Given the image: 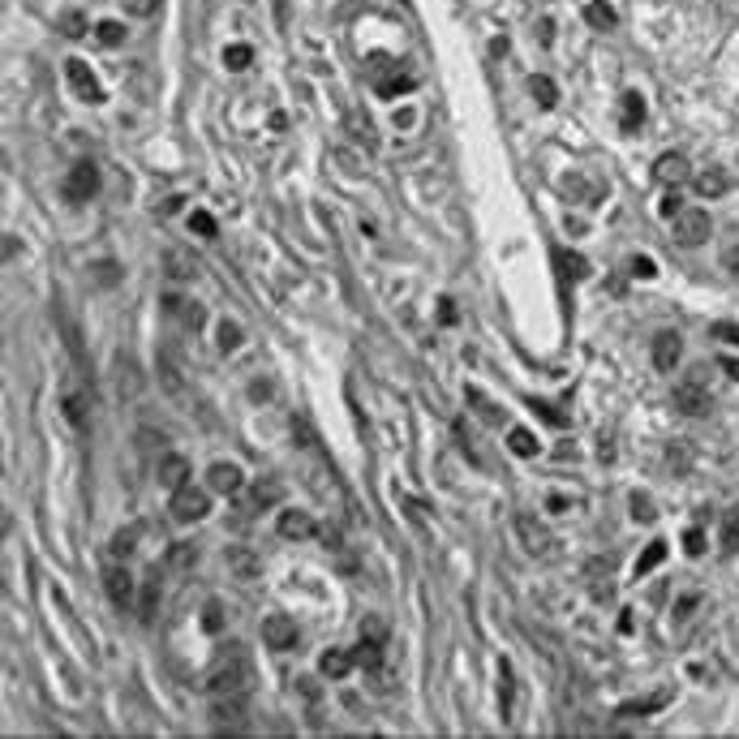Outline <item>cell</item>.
Masks as SVG:
<instances>
[{
	"instance_id": "obj_42",
	"label": "cell",
	"mask_w": 739,
	"mask_h": 739,
	"mask_svg": "<svg viewBox=\"0 0 739 739\" xmlns=\"http://www.w3.org/2000/svg\"><path fill=\"white\" fill-rule=\"evenodd\" d=\"M228 559H233V572H245V576H254V572H258V564H254L250 550H228Z\"/></svg>"
},
{
	"instance_id": "obj_31",
	"label": "cell",
	"mask_w": 739,
	"mask_h": 739,
	"mask_svg": "<svg viewBox=\"0 0 739 739\" xmlns=\"http://www.w3.org/2000/svg\"><path fill=\"white\" fill-rule=\"evenodd\" d=\"M156 606H159V581L151 576V581L142 584V606H138V615L151 623V619H156Z\"/></svg>"
},
{
	"instance_id": "obj_45",
	"label": "cell",
	"mask_w": 739,
	"mask_h": 739,
	"mask_svg": "<svg viewBox=\"0 0 739 739\" xmlns=\"http://www.w3.org/2000/svg\"><path fill=\"white\" fill-rule=\"evenodd\" d=\"M722 546H726V550H739V516L735 521H726V529H722Z\"/></svg>"
},
{
	"instance_id": "obj_44",
	"label": "cell",
	"mask_w": 739,
	"mask_h": 739,
	"mask_svg": "<svg viewBox=\"0 0 739 739\" xmlns=\"http://www.w3.org/2000/svg\"><path fill=\"white\" fill-rule=\"evenodd\" d=\"M168 564L194 567V546H173V550H168Z\"/></svg>"
},
{
	"instance_id": "obj_36",
	"label": "cell",
	"mask_w": 739,
	"mask_h": 739,
	"mask_svg": "<svg viewBox=\"0 0 739 739\" xmlns=\"http://www.w3.org/2000/svg\"><path fill=\"white\" fill-rule=\"evenodd\" d=\"M224 60H228V69H250V60H254L250 43H233V48L224 52Z\"/></svg>"
},
{
	"instance_id": "obj_49",
	"label": "cell",
	"mask_w": 739,
	"mask_h": 739,
	"mask_svg": "<svg viewBox=\"0 0 739 739\" xmlns=\"http://www.w3.org/2000/svg\"><path fill=\"white\" fill-rule=\"evenodd\" d=\"M632 275H641V280H649V275H658V267H654L649 258H632Z\"/></svg>"
},
{
	"instance_id": "obj_48",
	"label": "cell",
	"mask_w": 739,
	"mask_h": 739,
	"mask_svg": "<svg viewBox=\"0 0 739 739\" xmlns=\"http://www.w3.org/2000/svg\"><path fill=\"white\" fill-rule=\"evenodd\" d=\"M181 314H185V327L190 331L202 327V310H198V306H185V301H181Z\"/></svg>"
},
{
	"instance_id": "obj_32",
	"label": "cell",
	"mask_w": 739,
	"mask_h": 739,
	"mask_svg": "<svg viewBox=\"0 0 739 739\" xmlns=\"http://www.w3.org/2000/svg\"><path fill=\"white\" fill-rule=\"evenodd\" d=\"M57 31H60V35H69V40L86 35V18H82V9H65V18L57 22Z\"/></svg>"
},
{
	"instance_id": "obj_12",
	"label": "cell",
	"mask_w": 739,
	"mask_h": 739,
	"mask_svg": "<svg viewBox=\"0 0 739 739\" xmlns=\"http://www.w3.org/2000/svg\"><path fill=\"white\" fill-rule=\"evenodd\" d=\"M263 632H267V645L272 649H292L297 645V623L289 615H272V619L263 623Z\"/></svg>"
},
{
	"instance_id": "obj_22",
	"label": "cell",
	"mask_w": 739,
	"mask_h": 739,
	"mask_svg": "<svg viewBox=\"0 0 739 739\" xmlns=\"http://www.w3.org/2000/svg\"><path fill=\"white\" fill-rule=\"evenodd\" d=\"M86 409H91L86 391H69V396H65V417H69V426L86 430Z\"/></svg>"
},
{
	"instance_id": "obj_33",
	"label": "cell",
	"mask_w": 739,
	"mask_h": 739,
	"mask_svg": "<svg viewBox=\"0 0 739 739\" xmlns=\"http://www.w3.org/2000/svg\"><path fill=\"white\" fill-rule=\"evenodd\" d=\"M521 538H525V546H529V550H538V555H542V550H546L542 525H538L533 516H521Z\"/></svg>"
},
{
	"instance_id": "obj_2",
	"label": "cell",
	"mask_w": 739,
	"mask_h": 739,
	"mask_svg": "<svg viewBox=\"0 0 739 739\" xmlns=\"http://www.w3.org/2000/svg\"><path fill=\"white\" fill-rule=\"evenodd\" d=\"M709 233H714V224H709V215L700 211V207H688V211L675 215V241H680L683 250H697V245H705V241H709Z\"/></svg>"
},
{
	"instance_id": "obj_5",
	"label": "cell",
	"mask_w": 739,
	"mask_h": 739,
	"mask_svg": "<svg viewBox=\"0 0 739 739\" xmlns=\"http://www.w3.org/2000/svg\"><path fill=\"white\" fill-rule=\"evenodd\" d=\"M65 78H69V86H74L78 99H86V103H99V99H103V91L95 86V74H91L86 60H78V57L65 60Z\"/></svg>"
},
{
	"instance_id": "obj_6",
	"label": "cell",
	"mask_w": 739,
	"mask_h": 739,
	"mask_svg": "<svg viewBox=\"0 0 739 739\" xmlns=\"http://www.w3.org/2000/svg\"><path fill=\"white\" fill-rule=\"evenodd\" d=\"M99 190V173H95V164H78L74 173L65 176V198L69 202H91Z\"/></svg>"
},
{
	"instance_id": "obj_8",
	"label": "cell",
	"mask_w": 739,
	"mask_h": 739,
	"mask_svg": "<svg viewBox=\"0 0 739 739\" xmlns=\"http://www.w3.org/2000/svg\"><path fill=\"white\" fill-rule=\"evenodd\" d=\"M550 263H555V275H559V289H572L576 280H584V275H589V263H584V254L555 250V254H550Z\"/></svg>"
},
{
	"instance_id": "obj_38",
	"label": "cell",
	"mask_w": 739,
	"mask_h": 739,
	"mask_svg": "<svg viewBox=\"0 0 739 739\" xmlns=\"http://www.w3.org/2000/svg\"><path fill=\"white\" fill-rule=\"evenodd\" d=\"M159 4H164V0H120V9H125V13H134V18H151Z\"/></svg>"
},
{
	"instance_id": "obj_11",
	"label": "cell",
	"mask_w": 739,
	"mask_h": 739,
	"mask_svg": "<svg viewBox=\"0 0 739 739\" xmlns=\"http://www.w3.org/2000/svg\"><path fill=\"white\" fill-rule=\"evenodd\" d=\"M559 194H564L567 202H598V198H602V190H598V181H589V176L567 173L564 185H559Z\"/></svg>"
},
{
	"instance_id": "obj_30",
	"label": "cell",
	"mask_w": 739,
	"mask_h": 739,
	"mask_svg": "<svg viewBox=\"0 0 739 739\" xmlns=\"http://www.w3.org/2000/svg\"><path fill=\"white\" fill-rule=\"evenodd\" d=\"M529 91H533V99H538L542 108H555V103H559V91H555V82L542 78V74H538V78H529Z\"/></svg>"
},
{
	"instance_id": "obj_16",
	"label": "cell",
	"mask_w": 739,
	"mask_h": 739,
	"mask_svg": "<svg viewBox=\"0 0 739 739\" xmlns=\"http://www.w3.org/2000/svg\"><path fill=\"white\" fill-rule=\"evenodd\" d=\"M159 482L164 486H185L190 482V460L185 456H164V465H159Z\"/></svg>"
},
{
	"instance_id": "obj_50",
	"label": "cell",
	"mask_w": 739,
	"mask_h": 739,
	"mask_svg": "<svg viewBox=\"0 0 739 739\" xmlns=\"http://www.w3.org/2000/svg\"><path fill=\"white\" fill-rule=\"evenodd\" d=\"M680 211H683L680 194H666V198H662V215H680Z\"/></svg>"
},
{
	"instance_id": "obj_52",
	"label": "cell",
	"mask_w": 739,
	"mask_h": 739,
	"mask_svg": "<svg viewBox=\"0 0 739 739\" xmlns=\"http://www.w3.org/2000/svg\"><path fill=\"white\" fill-rule=\"evenodd\" d=\"M181 207H185V198H181V194H173V198H164V202H159V211H164V215L181 211Z\"/></svg>"
},
{
	"instance_id": "obj_15",
	"label": "cell",
	"mask_w": 739,
	"mask_h": 739,
	"mask_svg": "<svg viewBox=\"0 0 739 739\" xmlns=\"http://www.w3.org/2000/svg\"><path fill=\"white\" fill-rule=\"evenodd\" d=\"M413 86H417V82H413V74H405V69H391L387 78H378V82H374V91H378V99L409 95Z\"/></svg>"
},
{
	"instance_id": "obj_47",
	"label": "cell",
	"mask_w": 739,
	"mask_h": 739,
	"mask_svg": "<svg viewBox=\"0 0 739 739\" xmlns=\"http://www.w3.org/2000/svg\"><path fill=\"white\" fill-rule=\"evenodd\" d=\"M714 340H726V344H739V327H735V323H718V327H714Z\"/></svg>"
},
{
	"instance_id": "obj_29",
	"label": "cell",
	"mask_w": 739,
	"mask_h": 739,
	"mask_svg": "<svg viewBox=\"0 0 739 739\" xmlns=\"http://www.w3.org/2000/svg\"><path fill=\"white\" fill-rule=\"evenodd\" d=\"M662 559H666V542H649V546L641 550V564L632 567V572H637V576H649V572H654Z\"/></svg>"
},
{
	"instance_id": "obj_34",
	"label": "cell",
	"mask_w": 739,
	"mask_h": 739,
	"mask_svg": "<svg viewBox=\"0 0 739 739\" xmlns=\"http://www.w3.org/2000/svg\"><path fill=\"white\" fill-rule=\"evenodd\" d=\"M468 409H473V413H482V417H490L494 426L503 422V413L494 409V405H490V400H486V396H482V391H477V387H468Z\"/></svg>"
},
{
	"instance_id": "obj_14",
	"label": "cell",
	"mask_w": 739,
	"mask_h": 739,
	"mask_svg": "<svg viewBox=\"0 0 739 739\" xmlns=\"http://www.w3.org/2000/svg\"><path fill=\"white\" fill-rule=\"evenodd\" d=\"M207 486L215 494H236L241 490V468L236 465H211L207 468Z\"/></svg>"
},
{
	"instance_id": "obj_25",
	"label": "cell",
	"mask_w": 739,
	"mask_h": 739,
	"mask_svg": "<svg viewBox=\"0 0 739 739\" xmlns=\"http://www.w3.org/2000/svg\"><path fill=\"white\" fill-rule=\"evenodd\" d=\"M164 272L173 275V280H190L194 275V258L185 250H168V258H164Z\"/></svg>"
},
{
	"instance_id": "obj_27",
	"label": "cell",
	"mask_w": 739,
	"mask_h": 739,
	"mask_svg": "<svg viewBox=\"0 0 739 739\" xmlns=\"http://www.w3.org/2000/svg\"><path fill=\"white\" fill-rule=\"evenodd\" d=\"M125 35H129V31H125V22L108 18V22H99V26H95V40L103 43V48H120V43H125Z\"/></svg>"
},
{
	"instance_id": "obj_21",
	"label": "cell",
	"mask_w": 739,
	"mask_h": 739,
	"mask_svg": "<svg viewBox=\"0 0 739 739\" xmlns=\"http://www.w3.org/2000/svg\"><path fill=\"white\" fill-rule=\"evenodd\" d=\"M584 22L589 26H598V31H615V9L606 4V0H593V4H584Z\"/></svg>"
},
{
	"instance_id": "obj_17",
	"label": "cell",
	"mask_w": 739,
	"mask_h": 739,
	"mask_svg": "<svg viewBox=\"0 0 739 739\" xmlns=\"http://www.w3.org/2000/svg\"><path fill=\"white\" fill-rule=\"evenodd\" d=\"M512 700H516V683H512V662H499V718L512 722Z\"/></svg>"
},
{
	"instance_id": "obj_24",
	"label": "cell",
	"mask_w": 739,
	"mask_h": 739,
	"mask_svg": "<svg viewBox=\"0 0 739 739\" xmlns=\"http://www.w3.org/2000/svg\"><path fill=\"white\" fill-rule=\"evenodd\" d=\"M310 516H306V512H284V516H280V533H284V538H310Z\"/></svg>"
},
{
	"instance_id": "obj_54",
	"label": "cell",
	"mask_w": 739,
	"mask_h": 739,
	"mask_svg": "<svg viewBox=\"0 0 739 739\" xmlns=\"http://www.w3.org/2000/svg\"><path fill=\"white\" fill-rule=\"evenodd\" d=\"M726 272H731V275H735V280H739V245H735V250H731V254H726Z\"/></svg>"
},
{
	"instance_id": "obj_28",
	"label": "cell",
	"mask_w": 739,
	"mask_h": 739,
	"mask_svg": "<svg viewBox=\"0 0 739 739\" xmlns=\"http://www.w3.org/2000/svg\"><path fill=\"white\" fill-rule=\"evenodd\" d=\"M641 120H645V99L637 91H628L623 95V125L628 129H641Z\"/></svg>"
},
{
	"instance_id": "obj_23",
	"label": "cell",
	"mask_w": 739,
	"mask_h": 739,
	"mask_svg": "<svg viewBox=\"0 0 739 739\" xmlns=\"http://www.w3.org/2000/svg\"><path fill=\"white\" fill-rule=\"evenodd\" d=\"M726 190H731V181H726V173H718V168H709V173L697 176V194L718 198V194H726Z\"/></svg>"
},
{
	"instance_id": "obj_19",
	"label": "cell",
	"mask_w": 739,
	"mask_h": 739,
	"mask_svg": "<svg viewBox=\"0 0 739 739\" xmlns=\"http://www.w3.org/2000/svg\"><path fill=\"white\" fill-rule=\"evenodd\" d=\"M318 666H323V675H327V680H340V675H349V671H352V654H344V649H327Z\"/></svg>"
},
{
	"instance_id": "obj_35",
	"label": "cell",
	"mask_w": 739,
	"mask_h": 739,
	"mask_svg": "<svg viewBox=\"0 0 739 739\" xmlns=\"http://www.w3.org/2000/svg\"><path fill=\"white\" fill-rule=\"evenodd\" d=\"M134 550H138V525H129V529H120L117 538H112V555L125 559V555H134Z\"/></svg>"
},
{
	"instance_id": "obj_51",
	"label": "cell",
	"mask_w": 739,
	"mask_h": 739,
	"mask_svg": "<svg viewBox=\"0 0 739 739\" xmlns=\"http://www.w3.org/2000/svg\"><path fill=\"white\" fill-rule=\"evenodd\" d=\"M202 623H207V628H211V632H215V628H219V623H224V615H219V606H207V615H202Z\"/></svg>"
},
{
	"instance_id": "obj_18",
	"label": "cell",
	"mask_w": 739,
	"mask_h": 739,
	"mask_svg": "<svg viewBox=\"0 0 739 739\" xmlns=\"http://www.w3.org/2000/svg\"><path fill=\"white\" fill-rule=\"evenodd\" d=\"M671 700V692L662 688V692H654V697H641V700H632V705H619V718H641V714H654V709H662Z\"/></svg>"
},
{
	"instance_id": "obj_53",
	"label": "cell",
	"mask_w": 739,
	"mask_h": 739,
	"mask_svg": "<svg viewBox=\"0 0 739 739\" xmlns=\"http://www.w3.org/2000/svg\"><path fill=\"white\" fill-rule=\"evenodd\" d=\"M250 400H258V405H263V400H272V383H254V387H250Z\"/></svg>"
},
{
	"instance_id": "obj_20",
	"label": "cell",
	"mask_w": 739,
	"mask_h": 739,
	"mask_svg": "<svg viewBox=\"0 0 739 739\" xmlns=\"http://www.w3.org/2000/svg\"><path fill=\"white\" fill-rule=\"evenodd\" d=\"M383 662V641H370V637H361V645L352 649V666H366V671H374Z\"/></svg>"
},
{
	"instance_id": "obj_39",
	"label": "cell",
	"mask_w": 739,
	"mask_h": 739,
	"mask_svg": "<svg viewBox=\"0 0 739 739\" xmlns=\"http://www.w3.org/2000/svg\"><path fill=\"white\" fill-rule=\"evenodd\" d=\"M236 344H241V327L224 318V323H219V349H224V352H233Z\"/></svg>"
},
{
	"instance_id": "obj_46",
	"label": "cell",
	"mask_w": 739,
	"mask_h": 739,
	"mask_svg": "<svg viewBox=\"0 0 739 739\" xmlns=\"http://www.w3.org/2000/svg\"><path fill=\"white\" fill-rule=\"evenodd\" d=\"M632 516H637V521H654V507H649L645 494H632Z\"/></svg>"
},
{
	"instance_id": "obj_13",
	"label": "cell",
	"mask_w": 739,
	"mask_h": 739,
	"mask_svg": "<svg viewBox=\"0 0 739 739\" xmlns=\"http://www.w3.org/2000/svg\"><path fill=\"white\" fill-rule=\"evenodd\" d=\"M275 499H280V482L263 477V482H254L250 494H245V499H236V503L245 507V512H263V507H272Z\"/></svg>"
},
{
	"instance_id": "obj_4",
	"label": "cell",
	"mask_w": 739,
	"mask_h": 739,
	"mask_svg": "<svg viewBox=\"0 0 739 739\" xmlns=\"http://www.w3.org/2000/svg\"><path fill=\"white\" fill-rule=\"evenodd\" d=\"M688 176H692V168H688V156H683V151H666V156L654 159V181L666 185V190L688 185Z\"/></svg>"
},
{
	"instance_id": "obj_3",
	"label": "cell",
	"mask_w": 739,
	"mask_h": 739,
	"mask_svg": "<svg viewBox=\"0 0 739 739\" xmlns=\"http://www.w3.org/2000/svg\"><path fill=\"white\" fill-rule=\"evenodd\" d=\"M211 512V499H207V490H198V486H176L173 490V521H181V525H194V521H202Z\"/></svg>"
},
{
	"instance_id": "obj_40",
	"label": "cell",
	"mask_w": 739,
	"mask_h": 739,
	"mask_svg": "<svg viewBox=\"0 0 739 739\" xmlns=\"http://www.w3.org/2000/svg\"><path fill=\"white\" fill-rule=\"evenodd\" d=\"M705 546H709V542H705V533H700V529H688V533H683V550H688L692 559H700V555H705Z\"/></svg>"
},
{
	"instance_id": "obj_9",
	"label": "cell",
	"mask_w": 739,
	"mask_h": 739,
	"mask_svg": "<svg viewBox=\"0 0 739 739\" xmlns=\"http://www.w3.org/2000/svg\"><path fill=\"white\" fill-rule=\"evenodd\" d=\"M709 405H714V400H709V391L700 387V383H683V387L675 391V409H680L683 417H705Z\"/></svg>"
},
{
	"instance_id": "obj_37",
	"label": "cell",
	"mask_w": 739,
	"mask_h": 739,
	"mask_svg": "<svg viewBox=\"0 0 739 739\" xmlns=\"http://www.w3.org/2000/svg\"><path fill=\"white\" fill-rule=\"evenodd\" d=\"M91 275H95V280H99V284H103V289H112V284H120V267H117V263H95V267H91Z\"/></svg>"
},
{
	"instance_id": "obj_41",
	"label": "cell",
	"mask_w": 739,
	"mask_h": 739,
	"mask_svg": "<svg viewBox=\"0 0 739 739\" xmlns=\"http://www.w3.org/2000/svg\"><path fill=\"white\" fill-rule=\"evenodd\" d=\"M697 606H700V593H683L680 606H675V623L692 619V615H697Z\"/></svg>"
},
{
	"instance_id": "obj_43",
	"label": "cell",
	"mask_w": 739,
	"mask_h": 739,
	"mask_svg": "<svg viewBox=\"0 0 739 739\" xmlns=\"http://www.w3.org/2000/svg\"><path fill=\"white\" fill-rule=\"evenodd\" d=\"M190 228H194L198 236H215V219L207 211H194L190 215Z\"/></svg>"
},
{
	"instance_id": "obj_7",
	"label": "cell",
	"mask_w": 739,
	"mask_h": 739,
	"mask_svg": "<svg viewBox=\"0 0 739 739\" xmlns=\"http://www.w3.org/2000/svg\"><path fill=\"white\" fill-rule=\"evenodd\" d=\"M103 589H108V598L125 610V606L134 602V576H129V567H125V564H108V567H103Z\"/></svg>"
},
{
	"instance_id": "obj_1",
	"label": "cell",
	"mask_w": 739,
	"mask_h": 739,
	"mask_svg": "<svg viewBox=\"0 0 739 739\" xmlns=\"http://www.w3.org/2000/svg\"><path fill=\"white\" fill-rule=\"evenodd\" d=\"M245 683H250V658H245V649H241V645L219 649L211 675H207V692H211V697H241Z\"/></svg>"
},
{
	"instance_id": "obj_26",
	"label": "cell",
	"mask_w": 739,
	"mask_h": 739,
	"mask_svg": "<svg viewBox=\"0 0 739 739\" xmlns=\"http://www.w3.org/2000/svg\"><path fill=\"white\" fill-rule=\"evenodd\" d=\"M507 448L516 451V456H538V439H533V430H525V426H516L512 434H507Z\"/></svg>"
},
{
	"instance_id": "obj_10",
	"label": "cell",
	"mask_w": 739,
	"mask_h": 739,
	"mask_svg": "<svg viewBox=\"0 0 739 739\" xmlns=\"http://www.w3.org/2000/svg\"><path fill=\"white\" fill-rule=\"evenodd\" d=\"M680 357H683V340L675 335V331H658L654 335V366L658 370H675L680 366Z\"/></svg>"
}]
</instances>
